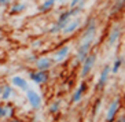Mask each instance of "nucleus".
Returning a JSON list of instances; mask_svg holds the SVG:
<instances>
[{
  "instance_id": "obj_13",
  "label": "nucleus",
  "mask_w": 125,
  "mask_h": 122,
  "mask_svg": "<svg viewBox=\"0 0 125 122\" xmlns=\"http://www.w3.org/2000/svg\"><path fill=\"white\" fill-rule=\"evenodd\" d=\"M11 82H12V85H15V86H18V88H21L22 91H25V92L30 88L29 84L26 82L25 78L19 77V75H14V77L11 78Z\"/></svg>"
},
{
  "instance_id": "obj_21",
  "label": "nucleus",
  "mask_w": 125,
  "mask_h": 122,
  "mask_svg": "<svg viewBox=\"0 0 125 122\" xmlns=\"http://www.w3.org/2000/svg\"><path fill=\"white\" fill-rule=\"evenodd\" d=\"M81 1H84V0H70L69 8H73V7H76V6H78V4L81 3Z\"/></svg>"
},
{
  "instance_id": "obj_9",
  "label": "nucleus",
  "mask_w": 125,
  "mask_h": 122,
  "mask_svg": "<svg viewBox=\"0 0 125 122\" xmlns=\"http://www.w3.org/2000/svg\"><path fill=\"white\" fill-rule=\"evenodd\" d=\"M70 54V45H62L58 51L54 54V62L59 63V62H63L66 59Z\"/></svg>"
},
{
  "instance_id": "obj_27",
  "label": "nucleus",
  "mask_w": 125,
  "mask_h": 122,
  "mask_svg": "<svg viewBox=\"0 0 125 122\" xmlns=\"http://www.w3.org/2000/svg\"><path fill=\"white\" fill-rule=\"evenodd\" d=\"M0 33H1V29H0Z\"/></svg>"
},
{
  "instance_id": "obj_2",
  "label": "nucleus",
  "mask_w": 125,
  "mask_h": 122,
  "mask_svg": "<svg viewBox=\"0 0 125 122\" xmlns=\"http://www.w3.org/2000/svg\"><path fill=\"white\" fill-rule=\"evenodd\" d=\"M94 43H95V38H91V40H80V44H78L77 49H76V62L77 63L84 62V59L91 54Z\"/></svg>"
},
{
  "instance_id": "obj_24",
  "label": "nucleus",
  "mask_w": 125,
  "mask_h": 122,
  "mask_svg": "<svg viewBox=\"0 0 125 122\" xmlns=\"http://www.w3.org/2000/svg\"><path fill=\"white\" fill-rule=\"evenodd\" d=\"M122 122H125V117H124V118H122Z\"/></svg>"
},
{
  "instance_id": "obj_19",
  "label": "nucleus",
  "mask_w": 125,
  "mask_h": 122,
  "mask_svg": "<svg viewBox=\"0 0 125 122\" xmlns=\"http://www.w3.org/2000/svg\"><path fill=\"white\" fill-rule=\"evenodd\" d=\"M25 8H26V4H23V3L15 4L14 7L11 8V14H19V12H22Z\"/></svg>"
},
{
  "instance_id": "obj_7",
  "label": "nucleus",
  "mask_w": 125,
  "mask_h": 122,
  "mask_svg": "<svg viewBox=\"0 0 125 122\" xmlns=\"http://www.w3.org/2000/svg\"><path fill=\"white\" fill-rule=\"evenodd\" d=\"M26 99H28V102L30 103V106H32L33 108H40L41 107V103H43L41 96L34 91V89L29 88L28 91H26Z\"/></svg>"
},
{
  "instance_id": "obj_12",
  "label": "nucleus",
  "mask_w": 125,
  "mask_h": 122,
  "mask_svg": "<svg viewBox=\"0 0 125 122\" xmlns=\"http://www.w3.org/2000/svg\"><path fill=\"white\" fill-rule=\"evenodd\" d=\"M85 89H87V82L83 81V82L80 84V85L77 86V89L74 91V93H73V97H72V102H73V103H78V102H80V100L83 99Z\"/></svg>"
},
{
  "instance_id": "obj_14",
  "label": "nucleus",
  "mask_w": 125,
  "mask_h": 122,
  "mask_svg": "<svg viewBox=\"0 0 125 122\" xmlns=\"http://www.w3.org/2000/svg\"><path fill=\"white\" fill-rule=\"evenodd\" d=\"M122 66H124V58H122V56H117V58L113 60V63H111V73L113 74L120 73Z\"/></svg>"
},
{
  "instance_id": "obj_15",
  "label": "nucleus",
  "mask_w": 125,
  "mask_h": 122,
  "mask_svg": "<svg viewBox=\"0 0 125 122\" xmlns=\"http://www.w3.org/2000/svg\"><path fill=\"white\" fill-rule=\"evenodd\" d=\"M125 8V0H114L111 6V14H118Z\"/></svg>"
},
{
  "instance_id": "obj_26",
  "label": "nucleus",
  "mask_w": 125,
  "mask_h": 122,
  "mask_svg": "<svg viewBox=\"0 0 125 122\" xmlns=\"http://www.w3.org/2000/svg\"><path fill=\"white\" fill-rule=\"evenodd\" d=\"M11 122H19V121H15V119H14V121H11Z\"/></svg>"
},
{
  "instance_id": "obj_6",
  "label": "nucleus",
  "mask_w": 125,
  "mask_h": 122,
  "mask_svg": "<svg viewBox=\"0 0 125 122\" xmlns=\"http://www.w3.org/2000/svg\"><path fill=\"white\" fill-rule=\"evenodd\" d=\"M110 73H111V66L110 65H104L99 73V77H98V81H96V88L103 89L106 86V84L109 82V78H110Z\"/></svg>"
},
{
  "instance_id": "obj_4",
  "label": "nucleus",
  "mask_w": 125,
  "mask_h": 122,
  "mask_svg": "<svg viewBox=\"0 0 125 122\" xmlns=\"http://www.w3.org/2000/svg\"><path fill=\"white\" fill-rule=\"evenodd\" d=\"M96 58H98V55H96L95 52H91L84 59V62L81 63V77L83 78H85L92 71V69H94V66H95V63H96Z\"/></svg>"
},
{
  "instance_id": "obj_28",
  "label": "nucleus",
  "mask_w": 125,
  "mask_h": 122,
  "mask_svg": "<svg viewBox=\"0 0 125 122\" xmlns=\"http://www.w3.org/2000/svg\"><path fill=\"white\" fill-rule=\"evenodd\" d=\"M92 1H96V0H92Z\"/></svg>"
},
{
  "instance_id": "obj_3",
  "label": "nucleus",
  "mask_w": 125,
  "mask_h": 122,
  "mask_svg": "<svg viewBox=\"0 0 125 122\" xmlns=\"http://www.w3.org/2000/svg\"><path fill=\"white\" fill-rule=\"evenodd\" d=\"M98 19L95 17L87 19L85 25L83 26V34H81L80 40H91V38H96V33H98Z\"/></svg>"
},
{
  "instance_id": "obj_22",
  "label": "nucleus",
  "mask_w": 125,
  "mask_h": 122,
  "mask_svg": "<svg viewBox=\"0 0 125 122\" xmlns=\"http://www.w3.org/2000/svg\"><path fill=\"white\" fill-rule=\"evenodd\" d=\"M11 3V0H0V6H7Z\"/></svg>"
},
{
  "instance_id": "obj_11",
  "label": "nucleus",
  "mask_w": 125,
  "mask_h": 122,
  "mask_svg": "<svg viewBox=\"0 0 125 122\" xmlns=\"http://www.w3.org/2000/svg\"><path fill=\"white\" fill-rule=\"evenodd\" d=\"M54 63H55L54 59L48 58V56H43V58H39L36 60V67H37V70H48V69L52 67Z\"/></svg>"
},
{
  "instance_id": "obj_17",
  "label": "nucleus",
  "mask_w": 125,
  "mask_h": 122,
  "mask_svg": "<svg viewBox=\"0 0 125 122\" xmlns=\"http://www.w3.org/2000/svg\"><path fill=\"white\" fill-rule=\"evenodd\" d=\"M12 95V88L10 85H4L3 86V92H1V99L3 100H8Z\"/></svg>"
},
{
  "instance_id": "obj_1",
  "label": "nucleus",
  "mask_w": 125,
  "mask_h": 122,
  "mask_svg": "<svg viewBox=\"0 0 125 122\" xmlns=\"http://www.w3.org/2000/svg\"><path fill=\"white\" fill-rule=\"evenodd\" d=\"M121 36H122V25L120 22L113 23V25L110 26L107 37H106V45L109 48H114V47L120 43Z\"/></svg>"
},
{
  "instance_id": "obj_5",
  "label": "nucleus",
  "mask_w": 125,
  "mask_h": 122,
  "mask_svg": "<svg viewBox=\"0 0 125 122\" xmlns=\"http://www.w3.org/2000/svg\"><path fill=\"white\" fill-rule=\"evenodd\" d=\"M80 28H83V18L78 15V17L72 18V21H70V22L63 28L62 34H63V36H72V34H74L78 29H80Z\"/></svg>"
},
{
  "instance_id": "obj_20",
  "label": "nucleus",
  "mask_w": 125,
  "mask_h": 122,
  "mask_svg": "<svg viewBox=\"0 0 125 122\" xmlns=\"http://www.w3.org/2000/svg\"><path fill=\"white\" fill-rule=\"evenodd\" d=\"M59 108H61V102H59V100H56V102H54V103L51 104L50 111H51V113H58Z\"/></svg>"
},
{
  "instance_id": "obj_16",
  "label": "nucleus",
  "mask_w": 125,
  "mask_h": 122,
  "mask_svg": "<svg viewBox=\"0 0 125 122\" xmlns=\"http://www.w3.org/2000/svg\"><path fill=\"white\" fill-rule=\"evenodd\" d=\"M56 1H59V0H45V1H43V3H41V6L39 7V10H40L41 12L50 11V10H51L54 6H55Z\"/></svg>"
},
{
  "instance_id": "obj_23",
  "label": "nucleus",
  "mask_w": 125,
  "mask_h": 122,
  "mask_svg": "<svg viewBox=\"0 0 125 122\" xmlns=\"http://www.w3.org/2000/svg\"><path fill=\"white\" fill-rule=\"evenodd\" d=\"M3 92V86H0V93ZM0 96H1V95H0Z\"/></svg>"
},
{
  "instance_id": "obj_10",
  "label": "nucleus",
  "mask_w": 125,
  "mask_h": 122,
  "mask_svg": "<svg viewBox=\"0 0 125 122\" xmlns=\"http://www.w3.org/2000/svg\"><path fill=\"white\" fill-rule=\"evenodd\" d=\"M30 78L34 84H45L48 81V73L47 70L34 71V73H30Z\"/></svg>"
},
{
  "instance_id": "obj_8",
  "label": "nucleus",
  "mask_w": 125,
  "mask_h": 122,
  "mask_svg": "<svg viewBox=\"0 0 125 122\" xmlns=\"http://www.w3.org/2000/svg\"><path fill=\"white\" fill-rule=\"evenodd\" d=\"M120 103H121V100L118 99H114L113 102L110 103L109 108H107V113H106V121L107 122H113L114 118H115V114H117L118 108H120Z\"/></svg>"
},
{
  "instance_id": "obj_18",
  "label": "nucleus",
  "mask_w": 125,
  "mask_h": 122,
  "mask_svg": "<svg viewBox=\"0 0 125 122\" xmlns=\"http://www.w3.org/2000/svg\"><path fill=\"white\" fill-rule=\"evenodd\" d=\"M12 114L11 107L8 106H4V107H0V118H4V117H8V115Z\"/></svg>"
},
{
  "instance_id": "obj_25",
  "label": "nucleus",
  "mask_w": 125,
  "mask_h": 122,
  "mask_svg": "<svg viewBox=\"0 0 125 122\" xmlns=\"http://www.w3.org/2000/svg\"><path fill=\"white\" fill-rule=\"evenodd\" d=\"M124 66H125V56H124Z\"/></svg>"
}]
</instances>
